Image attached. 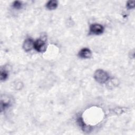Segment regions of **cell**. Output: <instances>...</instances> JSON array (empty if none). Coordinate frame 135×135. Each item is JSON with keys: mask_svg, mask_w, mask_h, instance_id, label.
<instances>
[{"mask_svg": "<svg viewBox=\"0 0 135 135\" xmlns=\"http://www.w3.org/2000/svg\"><path fill=\"white\" fill-rule=\"evenodd\" d=\"M94 79L99 83H105L110 79L108 73L102 69H98L95 71L94 74Z\"/></svg>", "mask_w": 135, "mask_h": 135, "instance_id": "obj_1", "label": "cell"}, {"mask_svg": "<svg viewBox=\"0 0 135 135\" xmlns=\"http://www.w3.org/2000/svg\"><path fill=\"white\" fill-rule=\"evenodd\" d=\"M34 48L38 52H44L46 50V44L44 40L39 38L34 42Z\"/></svg>", "mask_w": 135, "mask_h": 135, "instance_id": "obj_2", "label": "cell"}, {"mask_svg": "<svg viewBox=\"0 0 135 135\" xmlns=\"http://www.w3.org/2000/svg\"><path fill=\"white\" fill-rule=\"evenodd\" d=\"M90 32L95 35L101 34L104 32V27L100 24H92L90 26Z\"/></svg>", "mask_w": 135, "mask_h": 135, "instance_id": "obj_3", "label": "cell"}, {"mask_svg": "<svg viewBox=\"0 0 135 135\" xmlns=\"http://www.w3.org/2000/svg\"><path fill=\"white\" fill-rule=\"evenodd\" d=\"M78 55L82 59H89L92 56V52L88 48H83L79 52Z\"/></svg>", "mask_w": 135, "mask_h": 135, "instance_id": "obj_4", "label": "cell"}, {"mask_svg": "<svg viewBox=\"0 0 135 135\" xmlns=\"http://www.w3.org/2000/svg\"><path fill=\"white\" fill-rule=\"evenodd\" d=\"M34 42L31 38L26 39L23 44V49L27 52L31 51L33 48H34Z\"/></svg>", "mask_w": 135, "mask_h": 135, "instance_id": "obj_5", "label": "cell"}, {"mask_svg": "<svg viewBox=\"0 0 135 135\" xmlns=\"http://www.w3.org/2000/svg\"><path fill=\"white\" fill-rule=\"evenodd\" d=\"M11 105V100L8 97H2L1 101V111L5 110Z\"/></svg>", "mask_w": 135, "mask_h": 135, "instance_id": "obj_6", "label": "cell"}, {"mask_svg": "<svg viewBox=\"0 0 135 135\" xmlns=\"http://www.w3.org/2000/svg\"><path fill=\"white\" fill-rule=\"evenodd\" d=\"M58 5V2L55 0L49 1L46 4V7L49 10L55 9Z\"/></svg>", "mask_w": 135, "mask_h": 135, "instance_id": "obj_7", "label": "cell"}, {"mask_svg": "<svg viewBox=\"0 0 135 135\" xmlns=\"http://www.w3.org/2000/svg\"><path fill=\"white\" fill-rule=\"evenodd\" d=\"M8 77V72L5 69H1L0 78L1 81H5Z\"/></svg>", "mask_w": 135, "mask_h": 135, "instance_id": "obj_8", "label": "cell"}, {"mask_svg": "<svg viewBox=\"0 0 135 135\" xmlns=\"http://www.w3.org/2000/svg\"><path fill=\"white\" fill-rule=\"evenodd\" d=\"M22 3L21 2L18 1H14L13 3V7L15 9H20L22 7Z\"/></svg>", "mask_w": 135, "mask_h": 135, "instance_id": "obj_9", "label": "cell"}, {"mask_svg": "<svg viewBox=\"0 0 135 135\" xmlns=\"http://www.w3.org/2000/svg\"><path fill=\"white\" fill-rule=\"evenodd\" d=\"M135 6V1H129L127 2L126 6L128 9H132Z\"/></svg>", "mask_w": 135, "mask_h": 135, "instance_id": "obj_10", "label": "cell"}]
</instances>
